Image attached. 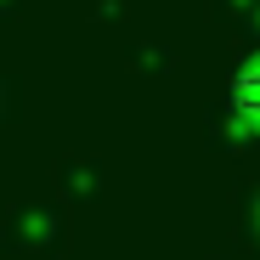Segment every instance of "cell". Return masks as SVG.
Segmentation results:
<instances>
[{
    "label": "cell",
    "mask_w": 260,
    "mask_h": 260,
    "mask_svg": "<svg viewBox=\"0 0 260 260\" xmlns=\"http://www.w3.org/2000/svg\"><path fill=\"white\" fill-rule=\"evenodd\" d=\"M232 102H238V113H243L249 124H260V62H249V68L232 79Z\"/></svg>",
    "instance_id": "1"
}]
</instances>
